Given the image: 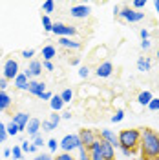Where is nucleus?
<instances>
[{"label":"nucleus","instance_id":"4be33fe9","mask_svg":"<svg viewBox=\"0 0 159 160\" xmlns=\"http://www.w3.org/2000/svg\"><path fill=\"white\" fill-rule=\"evenodd\" d=\"M9 106H11V97L6 93V91H0V108L8 109Z\"/></svg>","mask_w":159,"mask_h":160},{"label":"nucleus","instance_id":"5701e85b","mask_svg":"<svg viewBox=\"0 0 159 160\" xmlns=\"http://www.w3.org/2000/svg\"><path fill=\"white\" fill-rule=\"evenodd\" d=\"M42 26H44V31L46 33H51L53 31V22L50 20L48 15H42Z\"/></svg>","mask_w":159,"mask_h":160},{"label":"nucleus","instance_id":"603ef678","mask_svg":"<svg viewBox=\"0 0 159 160\" xmlns=\"http://www.w3.org/2000/svg\"><path fill=\"white\" fill-rule=\"evenodd\" d=\"M154 6H156V11H157V15H159V0H156V2H154Z\"/></svg>","mask_w":159,"mask_h":160},{"label":"nucleus","instance_id":"2eb2a0df","mask_svg":"<svg viewBox=\"0 0 159 160\" xmlns=\"http://www.w3.org/2000/svg\"><path fill=\"white\" fill-rule=\"evenodd\" d=\"M101 153H102V157L106 160H113V157H115L113 148L110 146L108 142H104V140H101Z\"/></svg>","mask_w":159,"mask_h":160},{"label":"nucleus","instance_id":"f704fd0d","mask_svg":"<svg viewBox=\"0 0 159 160\" xmlns=\"http://www.w3.org/2000/svg\"><path fill=\"white\" fill-rule=\"evenodd\" d=\"M48 148H50L51 153H55V151H57V148H59L57 140H55V138H50V140H48Z\"/></svg>","mask_w":159,"mask_h":160},{"label":"nucleus","instance_id":"bb28decb","mask_svg":"<svg viewBox=\"0 0 159 160\" xmlns=\"http://www.w3.org/2000/svg\"><path fill=\"white\" fill-rule=\"evenodd\" d=\"M8 137H9V135H8V128H6V124L0 120V144H4Z\"/></svg>","mask_w":159,"mask_h":160},{"label":"nucleus","instance_id":"0eeeda50","mask_svg":"<svg viewBox=\"0 0 159 160\" xmlns=\"http://www.w3.org/2000/svg\"><path fill=\"white\" fill-rule=\"evenodd\" d=\"M101 138L104 140V142H108V144L112 146V148H113V149L121 148L119 138H117V135H115L113 131H110V129H101Z\"/></svg>","mask_w":159,"mask_h":160},{"label":"nucleus","instance_id":"72a5a7b5","mask_svg":"<svg viewBox=\"0 0 159 160\" xmlns=\"http://www.w3.org/2000/svg\"><path fill=\"white\" fill-rule=\"evenodd\" d=\"M44 144H46V142H44V138H42L40 135H37V137L33 138V146H35V148H42Z\"/></svg>","mask_w":159,"mask_h":160},{"label":"nucleus","instance_id":"f8f14e48","mask_svg":"<svg viewBox=\"0 0 159 160\" xmlns=\"http://www.w3.org/2000/svg\"><path fill=\"white\" fill-rule=\"evenodd\" d=\"M90 6H73V8H71V17H73V18H86V17H88L90 15Z\"/></svg>","mask_w":159,"mask_h":160},{"label":"nucleus","instance_id":"de8ad7c7","mask_svg":"<svg viewBox=\"0 0 159 160\" xmlns=\"http://www.w3.org/2000/svg\"><path fill=\"white\" fill-rule=\"evenodd\" d=\"M42 68H44V69H48V71H53V69H55L51 62H42Z\"/></svg>","mask_w":159,"mask_h":160},{"label":"nucleus","instance_id":"c9c22d12","mask_svg":"<svg viewBox=\"0 0 159 160\" xmlns=\"http://www.w3.org/2000/svg\"><path fill=\"white\" fill-rule=\"evenodd\" d=\"M40 128H42V131H48V133H50V131H53V129H55V128L51 126V124H50V122H48V120H42V124H40Z\"/></svg>","mask_w":159,"mask_h":160},{"label":"nucleus","instance_id":"37998d69","mask_svg":"<svg viewBox=\"0 0 159 160\" xmlns=\"http://www.w3.org/2000/svg\"><path fill=\"white\" fill-rule=\"evenodd\" d=\"M123 149V155L126 157V158H130V157H134V149H128V148H121Z\"/></svg>","mask_w":159,"mask_h":160},{"label":"nucleus","instance_id":"a211bd4d","mask_svg":"<svg viewBox=\"0 0 159 160\" xmlns=\"http://www.w3.org/2000/svg\"><path fill=\"white\" fill-rule=\"evenodd\" d=\"M28 84H30V78L24 75V73H19V77L15 78V86L19 89H28Z\"/></svg>","mask_w":159,"mask_h":160},{"label":"nucleus","instance_id":"393cba45","mask_svg":"<svg viewBox=\"0 0 159 160\" xmlns=\"http://www.w3.org/2000/svg\"><path fill=\"white\" fill-rule=\"evenodd\" d=\"M6 128H8V135H9V137H17V135L20 133L19 126H17V124H15L13 120H11V122L8 124V126H6Z\"/></svg>","mask_w":159,"mask_h":160},{"label":"nucleus","instance_id":"79ce46f5","mask_svg":"<svg viewBox=\"0 0 159 160\" xmlns=\"http://www.w3.org/2000/svg\"><path fill=\"white\" fill-rule=\"evenodd\" d=\"M39 98H40V100H51V98H53V93L46 91V93H42V95H40Z\"/></svg>","mask_w":159,"mask_h":160},{"label":"nucleus","instance_id":"f257e3e1","mask_svg":"<svg viewBox=\"0 0 159 160\" xmlns=\"http://www.w3.org/2000/svg\"><path fill=\"white\" fill-rule=\"evenodd\" d=\"M141 149H143V155L148 158H157L159 157V135L156 131H141Z\"/></svg>","mask_w":159,"mask_h":160},{"label":"nucleus","instance_id":"864d4df0","mask_svg":"<svg viewBox=\"0 0 159 160\" xmlns=\"http://www.w3.org/2000/svg\"><path fill=\"white\" fill-rule=\"evenodd\" d=\"M2 111H6V109H4V108H0V113H2Z\"/></svg>","mask_w":159,"mask_h":160},{"label":"nucleus","instance_id":"1a4fd4ad","mask_svg":"<svg viewBox=\"0 0 159 160\" xmlns=\"http://www.w3.org/2000/svg\"><path fill=\"white\" fill-rule=\"evenodd\" d=\"M79 137H80V142H82V146H84V148H91V144H93V142H95V133H93V131L91 129H80L79 131Z\"/></svg>","mask_w":159,"mask_h":160},{"label":"nucleus","instance_id":"2f4dec72","mask_svg":"<svg viewBox=\"0 0 159 160\" xmlns=\"http://www.w3.org/2000/svg\"><path fill=\"white\" fill-rule=\"evenodd\" d=\"M11 153H13V158H17V160L22 158V149H20V146H15V148L11 149Z\"/></svg>","mask_w":159,"mask_h":160},{"label":"nucleus","instance_id":"473e14b6","mask_svg":"<svg viewBox=\"0 0 159 160\" xmlns=\"http://www.w3.org/2000/svg\"><path fill=\"white\" fill-rule=\"evenodd\" d=\"M150 111H159V98H152V102L148 104Z\"/></svg>","mask_w":159,"mask_h":160},{"label":"nucleus","instance_id":"ea45409f","mask_svg":"<svg viewBox=\"0 0 159 160\" xmlns=\"http://www.w3.org/2000/svg\"><path fill=\"white\" fill-rule=\"evenodd\" d=\"M88 75H90V69L86 68V66H82V68L79 69V77H80V78H86Z\"/></svg>","mask_w":159,"mask_h":160},{"label":"nucleus","instance_id":"7c9ffc66","mask_svg":"<svg viewBox=\"0 0 159 160\" xmlns=\"http://www.w3.org/2000/svg\"><path fill=\"white\" fill-rule=\"evenodd\" d=\"M77 151H79V160H91L90 158V155L86 153V148H84V146H80Z\"/></svg>","mask_w":159,"mask_h":160},{"label":"nucleus","instance_id":"e433bc0d","mask_svg":"<svg viewBox=\"0 0 159 160\" xmlns=\"http://www.w3.org/2000/svg\"><path fill=\"white\" fill-rule=\"evenodd\" d=\"M132 6H134L135 9H141V8H145V6H146V0H134V2H132Z\"/></svg>","mask_w":159,"mask_h":160},{"label":"nucleus","instance_id":"4468645a","mask_svg":"<svg viewBox=\"0 0 159 160\" xmlns=\"http://www.w3.org/2000/svg\"><path fill=\"white\" fill-rule=\"evenodd\" d=\"M40 122L39 118H31L30 120V124H28V128H26V131H28V135H30L31 138H35L37 135H39V131H40Z\"/></svg>","mask_w":159,"mask_h":160},{"label":"nucleus","instance_id":"4c0bfd02","mask_svg":"<svg viewBox=\"0 0 159 160\" xmlns=\"http://www.w3.org/2000/svg\"><path fill=\"white\" fill-rule=\"evenodd\" d=\"M30 142H28V140H22V142H20V149L24 151V153H30Z\"/></svg>","mask_w":159,"mask_h":160},{"label":"nucleus","instance_id":"3c124183","mask_svg":"<svg viewBox=\"0 0 159 160\" xmlns=\"http://www.w3.org/2000/svg\"><path fill=\"white\" fill-rule=\"evenodd\" d=\"M4 157H11V149H4Z\"/></svg>","mask_w":159,"mask_h":160},{"label":"nucleus","instance_id":"a878e982","mask_svg":"<svg viewBox=\"0 0 159 160\" xmlns=\"http://www.w3.org/2000/svg\"><path fill=\"white\" fill-rule=\"evenodd\" d=\"M53 9H55V2H53V0H46V2H42V11H44L46 15L53 13Z\"/></svg>","mask_w":159,"mask_h":160},{"label":"nucleus","instance_id":"58836bf2","mask_svg":"<svg viewBox=\"0 0 159 160\" xmlns=\"http://www.w3.org/2000/svg\"><path fill=\"white\" fill-rule=\"evenodd\" d=\"M20 55H22L24 58L28 60V58H31V57L35 55V49H24V51H22V53H20Z\"/></svg>","mask_w":159,"mask_h":160},{"label":"nucleus","instance_id":"5fc2aeb1","mask_svg":"<svg viewBox=\"0 0 159 160\" xmlns=\"http://www.w3.org/2000/svg\"><path fill=\"white\" fill-rule=\"evenodd\" d=\"M157 58H159V49H157Z\"/></svg>","mask_w":159,"mask_h":160},{"label":"nucleus","instance_id":"a19ab883","mask_svg":"<svg viewBox=\"0 0 159 160\" xmlns=\"http://www.w3.org/2000/svg\"><path fill=\"white\" fill-rule=\"evenodd\" d=\"M57 160H75V158L71 157L70 153H62V155H59V157H57Z\"/></svg>","mask_w":159,"mask_h":160},{"label":"nucleus","instance_id":"c03bdc74","mask_svg":"<svg viewBox=\"0 0 159 160\" xmlns=\"http://www.w3.org/2000/svg\"><path fill=\"white\" fill-rule=\"evenodd\" d=\"M139 35H141V38H143V40H148V37H150L148 29H141V31H139Z\"/></svg>","mask_w":159,"mask_h":160},{"label":"nucleus","instance_id":"aec40b11","mask_svg":"<svg viewBox=\"0 0 159 160\" xmlns=\"http://www.w3.org/2000/svg\"><path fill=\"white\" fill-rule=\"evenodd\" d=\"M50 106H51V109L55 111V113L62 109V106H64V102H62V98H60V95H53V98L50 100Z\"/></svg>","mask_w":159,"mask_h":160},{"label":"nucleus","instance_id":"09e8293b","mask_svg":"<svg viewBox=\"0 0 159 160\" xmlns=\"http://www.w3.org/2000/svg\"><path fill=\"white\" fill-rule=\"evenodd\" d=\"M33 160H53V158H51L50 155H39V157H35Z\"/></svg>","mask_w":159,"mask_h":160},{"label":"nucleus","instance_id":"412c9836","mask_svg":"<svg viewBox=\"0 0 159 160\" xmlns=\"http://www.w3.org/2000/svg\"><path fill=\"white\" fill-rule=\"evenodd\" d=\"M59 44L62 48H70V49H80L79 42H73L71 38H59Z\"/></svg>","mask_w":159,"mask_h":160},{"label":"nucleus","instance_id":"ddd939ff","mask_svg":"<svg viewBox=\"0 0 159 160\" xmlns=\"http://www.w3.org/2000/svg\"><path fill=\"white\" fill-rule=\"evenodd\" d=\"M90 158L91 160H106L101 153V140H95L90 148Z\"/></svg>","mask_w":159,"mask_h":160},{"label":"nucleus","instance_id":"cd10ccee","mask_svg":"<svg viewBox=\"0 0 159 160\" xmlns=\"http://www.w3.org/2000/svg\"><path fill=\"white\" fill-rule=\"evenodd\" d=\"M60 98H62L64 104H66V102H71V98H73V91L71 89H64L62 93H60Z\"/></svg>","mask_w":159,"mask_h":160},{"label":"nucleus","instance_id":"423d86ee","mask_svg":"<svg viewBox=\"0 0 159 160\" xmlns=\"http://www.w3.org/2000/svg\"><path fill=\"white\" fill-rule=\"evenodd\" d=\"M123 18L130 22V24H134V22H139V20L145 18V13H141V11H135V9H130V8H124V9H121L119 13Z\"/></svg>","mask_w":159,"mask_h":160},{"label":"nucleus","instance_id":"8fccbe9b","mask_svg":"<svg viewBox=\"0 0 159 160\" xmlns=\"http://www.w3.org/2000/svg\"><path fill=\"white\" fill-rule=\"evenodd\" d=\"M62 118L70 120V118H71V111H66V113H62Z\"/></svg>","mask_w":159,"mask_h":160},{"label":"nucleus","instance_id":"9d476101","mask_svg":"<svg viewBox=\"0 0 159 160\" xmlns=\"http://www.w3.org/2000/svg\"><path fill=\"white\" fill-rule=\"evenodd\" d=\"M28 91L31 95H35V97H40L42 93H46V86H44V82H39V80H30Z\"/></svg>","mask_w":159,"mask_h":160},{"label":"nucleus","instance_id":"6ab92c4d","mask_svg":"<svg viewBox=\"0 0 159 160\" xmlns=\"http://www.w3.org/2000/svg\"><path fill=\"white\" fill-rule=\"evenodd\" d=\"M152 98H154V95L150 91H141L139 97H137V102H139L141 106H148L150 102H152Z\"/></svg>","mask_w":159,"mask_h":160},{"label":"nucleus","instance_id":"a18cd8bd","mask_svg":"<svg viewBox=\"0 0 159 160\" xmlns=\"http://www.w3.org/2000/svg\"><path fill=\"white\" fill-rule=\"evenodd\" d=\"M150 46H152V44H150V40H143V42H141V49H150Z\"/></svg>","mask_w":159,"mask_h":160},{"label":"nucleus","instance_id":"39448f33","mask_svg":"<svg viewBox=\"0 0 159 160\" xmlns=\"http://www.w3.org/2000/svg\"><path fill=\"white\" fill-rule=\"evenodd\" d=\"M19 77V62L17 60H6V64H4V78L6 80H15Z\"/></svg>","mask_w":159,"mask_h":160},{"label":"nucleus","instance_id":"c85d7f7f","mask_svg":"<svg viewBox=\"0 0 159 160\" xmlns=\"http://www.w3.org/2000/svg\"><path fill=\"white\" fill-rule=\"evenodd\" d=\"M60 118H62V117H60V115H57V113L53 111V115H50V120H48V122H50L51 126H53V128L57 129V126L60 124Z\"/></svg>","mask_w":159,"mask_h":160},{"label":"nucleus","instance_id":"49530a36","mask_svg":"<svg viewBox=\"0 0 159 160\" xmlns=\"http://www.w3.org/2000/svg\"><path fill=\"white\" fill-rule=\"evenodd\" d=\"M6 88H8V80L2 77V78H0V91H6Z\"/></svg>","mask_w":159,"mask_h":160},{"label":"nucleus","instance_id":"b1692460","mask_svg":"<svg viewBox=\"0 0 159 160\" xmlns=\"http://www.w3.org/2000/svg\"><path fill=\"white\" fill-rule=\"evenodd\" d=\"M137 69L143 71V73H145V71H150V60H146V58L141 57V58L137 60Z\"/></svg>","mask_w":159,"mask_h":160},{"label":"nucleus","instance_id":"20e7f679","mask_svg":"<svg viewBox=\"0 0 159 160\" xmlns=\"http://www.w3.org/2000/svg\"><path fill=\"white\" fill-rule=\"evenodd\" d=\"M51 33H55L60 38H68V37H73L77 31H75V28H71V26H66V24H62V22H55Z\"/></svg>","mask_w":159,"mask_h":160},{"label":"nucleus","instance_id":"9b49d317","mask_svg":"<svg viewBox=\"0 0 159 160\" xmlns=\"http://www.w3.org/2000/svg\"><path fill=\"white\" fill-rule=\"evenodd\" d=\"M97 77L99 78H108L112 77V73H113V66H112V62H102L99 68H97Z\"/></svg>","mask_w":159,"mask_h":160},{"label":"nucleus","instance_id":"c756f323","mask_svg":"<svg viewBox=\"0 0 159 160\" xmlns=\"http://www.w3.org/2000/svg\"><path fill=\"white\" fill-rule=\"evenodd\" d=\"M123 118H124V111H123V109H117V111H115V115L112 117V122H113V124H119Z\"/></svg>","mask_w":159,"mask_h":160},{"label":"nucleus","instance_id":"7ed1b4c3","mask_svg":"<svg viewBox=\"0 0 159 160\" xmlns=\"http://www.w3.org/2000/svg\"><path fill=\"white\" fill-rule=\"evenodd\" d=\"M60 149L64 151V153H71L73 149H79L80 146H82V142H80V137L79 135H66L64 138L60 140Z\"/></svg>","mask_w":159,"mask_h":160},{"label":"nucleus","instance_id":"f03ea898","mask_svg":"<svg viewBox=\"0 0 159 160\" xmlns=\"http://www.w3.org/2000/svg\"><path fill=\"white\" fill-rule=\"evenodd\" d=\"M117 138H119L121 148L134 149L137 144H141V131L139 129H123L117 135Z\"/></svg>","mask_w":159,"mask_h":160},{"label":"nucleus","instance_id":"6e6552de","mask_svg":"<svg viewBox=\"0 0 159 160\" xmlns=\"http://www.w3.org/2000/svg\"><path fill=\"white\" fill-rule=\"evenodd\" d=\"M13 122L19 126V129H20V133L22 131H26V128H28V124H30V120H31V117H30V113H17V115H13Z\"/></svg>","mask_w":159,"mask_h":160},{"label":"nucleus","instance_id":"f3484780","mask_svg":"<svg viewBox=\"0 0 159 160\" xmlns=\"http://www.w3.org/2000/svg\"><path fill=\"white\" fill-rule=\"evenodd\" d=\"M28 69H30V73L33 75V77H39L44 68H42V62H39V60H31V62H30V68H28Z\"/></svg>","mask_w":159,"mask_h":160},{"label":"nucleus","instance_id":"dca6fc26","mask_svg":"<svg viewBox=\"0 0 159 160\" xmlns=\"http://www.w3.org/2000/svg\"><path fill=\"white\" fill-rule=\"evenodd\" d=\"M42 57H44V62H51L53 57H57V49L53 46H44L42 48Z\"/></svg>","mask_w":159,"mask_h":160}]
</instances>
